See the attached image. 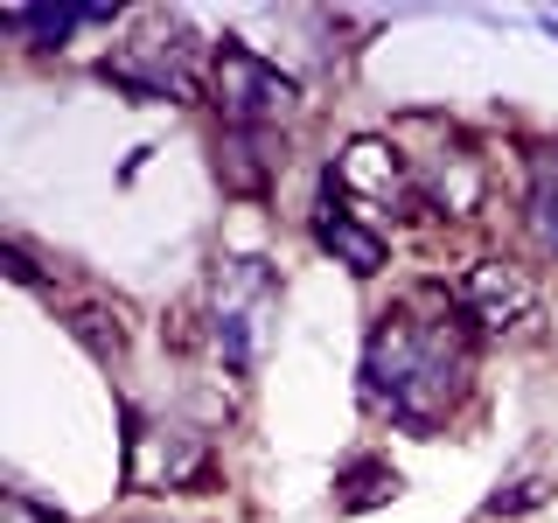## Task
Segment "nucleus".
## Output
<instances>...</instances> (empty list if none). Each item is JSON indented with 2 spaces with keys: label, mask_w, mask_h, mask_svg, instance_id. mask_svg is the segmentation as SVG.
I'll return each instance as SVG.
<instances>
[{
  "label": "nucleus",
  "mask_w": 558,
  "mask_h": 523,
  "mask_svg": "<svg viewBox=\"0 0 558 523\" xmlns=\"http://www.w3.org/2000/svg\"><path fill=\"white\" fill-rule=\"evenodd\" d=\"M468 377H475V356L447 314H384L371 328L363 384H371V405L391 412L398 426H440L447 405L468 391Z\"/></svg>",
  "instance_id": "1"
},
{
  "label": "nucleus",
  "mask_w": 558,
  "mask_h": 523,
  "mask_svg": "<svg viewBox=\"0 0 558 523\" xmlns=\"http://www.w3.org/2000/svg\"><path fill=\"white\" fill-rule=\"evenodd\" d=\"M209 98H217V112H223L231 133H266V126L301 112V84H293L279 63H266L258 49H244V42L209 49Z\"/></svg>",
  "instance_id": "2"
},
{
  "label": "nucleus",
  "mask_w": 558,
  "mask_h": 523,
  "mask_svg": "<svg viewBox=\"0 0 558 523\" xmlns=\"http://www.w3.org/2000/svg\"><path fill=\"white\" fill-rule=\"evenodd\" d=\"M126 440V482L133 488H189L209 475V440L174 418H133Z\"/></svg>",
  "instance_id": "3"
},
{
  "label": "nucleus",
  "mask_w": 558,
  "mask_h": 523,
  "mask_svg": "<svg viewBox=\"0 0 558 523\" xmlns=\"http://www.w3.org/2000/svg\"><path fill=\"white\" fill-rule=\"evenodd\" d=\"M266 321H272V272L258 258H238V266L217 272V349L252 370L258 342H266Z\"/></svg>",
  "instance_id": "4"
},
{
  "label": "nucleus",
  "mask_w": 558,
  "mask_h": 523,
  "mask_svg": "<svg viewBox=\"0 0 558 523\" xmlns=\"http://www.w3.org/2000/svg\"><path fill=\"white\" fill-rule=\"evenodd\" d=\"M336 188L371 209H405L418 217V182H412V161L391 147V139H349L342 161H336Z\"/></svg>",
  "instance_id": "5"
},
{
  "label": "nucleus",
  "mask_w": 558,
  "mask_h": 523,
  "mask_svg": "<svg viewBox=\"0 0 558 523\" xmlns=\"http://www.w3.org/2000/svg\"><path fill=\"white\" fill-rule=\"evenodd\" d=\"M461 314L488 336H510L537 314V279L523 266H502V258H482L475 272L461 279Z\"/></svg>",
  "instance_id": "6"
},
{
  "label": "nucleus",
  "mask_w": 558,
  "mask_h": 523,
  "mask_svg": "<svg viewBox=\"0 0 558 523\" xmlns=\"http://www.w3.org/2000/svg\"><path fill=\"white\" fill-rule=\"evenodd\" d=\"M314 238H322V252H336L356 279L384 272V258H391V244H384V231H371V217H356V209H342L336 196H328L322 209H314Z\"/></svg>",
  "instance_id": "7"
},
{
  "label": "nucleus",
  "mask_w": 558,
  "mask_h": 523,
  "mask_svg": "<svg viewBox=\"0 0 558 523\" xmlns=\"http://www.w3.org/2000/svg\"><path fill=\"white\" fill-rule=\"evenodd\" d=\"M0 22L14 35H35V42H63V35L84 28V22H112V8H8Z\"/></svg>",
  "instance_id": "8"
},
{
  "label": "nucleus",
  "mask_w": 558,
  "mask_h": 523,
  "mask_svg": "<svg viewBox=\"0 0 558 523\" xmlns=\"http://www.w3.org/2000/svg\"><path fill=\"white\" fill-rule=\"evenodd\" d=\"M336 496H342V510H377V502L398 496V475L384 461H349L342 482H336Z\"/></svg>",
  "instance_id": "9"
},
{
  "label": "nucleus",
  "mask_w": 558,
  "mask_h": 523,
  "mask_svg": "<svg viewBox=\"0 0 558 523\" xmlns=\"http://www.w3.org/2000/svg\"><path fill=\"white\" fill-rule=\"evenodd\" d=\"M531 231L545 252H558V161H537V196H531Z\"/></svg>",
  "instance_id": "10"
},
{
  "label": "nucleus",
  "mask_w": 558,
  "mask_h": 523,
  "mask_svg": "<svg viewBox=\"0 0 558 523\" xmlns=\"http://www.w3.org/2000/svg\"><path fill=\"white\" fill-rule=\"evenodd\" d=\"M531 502H537V488L523 482V488H510V496H496V516H502V510H531Z\"/></svg>",
  "instance_id": "11"
}]
</instances>
